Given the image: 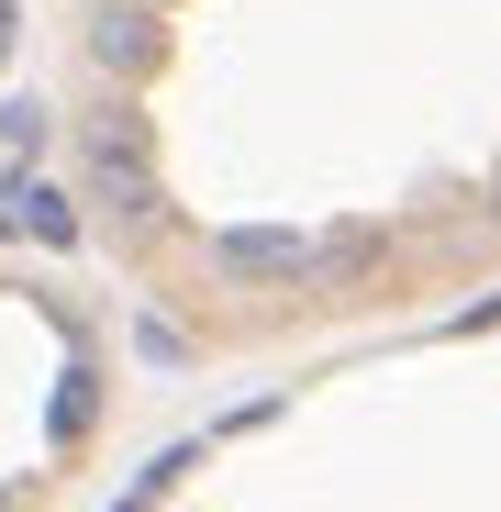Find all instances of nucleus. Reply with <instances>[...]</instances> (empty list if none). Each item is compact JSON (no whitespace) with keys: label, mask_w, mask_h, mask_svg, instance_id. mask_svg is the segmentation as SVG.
<instances>
[{"label":"nucleus","mask_w":501,"mask_h":512,"mask_svg":"<svg viewBox=\"0 0 501 512\" xmlns=\"http://www.w3.org/2000/svg\"><path fill=\"white\" fill-rule=\"evenodd\" d=\"M312 256L323 245H301L290 223H223L212 234V268L223 279H312Z\"/></svg>","instance_id":"obj_1"},{"label":"nucleus","mask_w":501,"mask_h":512,"mask_svg":"<svg viewBox=\"0 0 501 512\" xmlns=\"http://www.w3.org/2000/svg\"><path fill=\"white\" fill-rule=\"evenodd\" d=\"M90 56H101V67H123V78H134V67H156V56H167L156 0H101V12H90Z\"/></svg>","instance_id":"obj_2"},{"label":"nucleus","mask_w":501,"mask_h":512,"mask_svg":"<svg viewBox=\"0 0 501 512\" xmlns=\"http://www.w3.org/2000/svg\"><path fill=\"white\" fill-rule=\"evenodd\" d=\"M90 179L123 201V223H156V179H145V145H134V134H101V145H90Z\"/></svg>","instance_id":"obj_3"},{"label":"nucleus","mask_w":501,"mask_h":512,"mask_svg":"<svg viewBox=\"0 0 501 512\" xmlns=\"http://www.w3.org/2000/svg\"><path fill=\"white\" fill-rule=\"evenodd\" d=\"M0 145H23V156H34V145H45V112H34V101H12V112H0Z\"/></svg>","instance_id":"obj_4"},{"label":"nucleus","mask_w":501,"mask_h":512,"mask_svg":"<svg viewBox=\"0 0 501 512\" xmlns=\"http://www.w3.org/2000/svg\"><path fill=\"white\" fill-rule=\"evenodd\" d=\"M490 212H501V190H490Z\"/></svg>","instance_id":"obj_5"}]
</instances>
